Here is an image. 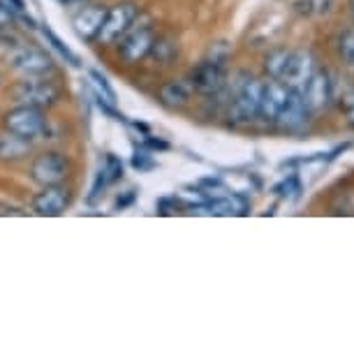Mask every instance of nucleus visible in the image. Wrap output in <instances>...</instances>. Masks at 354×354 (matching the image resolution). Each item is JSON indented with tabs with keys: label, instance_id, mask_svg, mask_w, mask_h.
I'll list each match as a JSON object with an SVG mask.
<instances>
[{
	"label": "nucleus",
	"instance_id": "obj_1",
	"mask_svg": "<svg viewBox=\"0 0 354 354\" xmlns=\"http://www.w3.org/2000/svg\"><path fill=\"white\" fill-rule=\"evenodd\" d=\"M262 88L264 84H259L257 79H245L239 88L236 97L230 106V121L236 125L252 123L259 116V102H262Z\"/></svg>",
	"mask_w": 354,
	"mask_h": 354
},
{
	"label": "nucleus",
	"instance_id": "obj_2",
	"mask_svg": "<svg viewBox=\"0 0 354 354\" xmlns=\"http://www.w3.org/2000/svg\"><path fill=\"white\" fill-rule=\"evenodd\" d=\"M3 125H5V130L12 132V135L24 137L30 142V139L39 137L46 130V118H44L42 109L21 104V106H17V109H12L10 113H5Z\"/></svg>",
	"mask_w": 354,
	"mask_h": 354
},
{
	"label": "nucleus",
	"instance_id": "obj_3",
	"mask_svg": "<svg viewBox=\"0 0 354 354\" xmlns=\"http://www.w3.org/2000/svg\"><path fill=\"white\" fill-rule=\"evenodd\" d=\"M15 100L19 104L46 109V106H53L61 100V91H58V86L53 82L28 77L26 82H19L15 86Z\"/></svg>",
	"mask_w": 354,
	"mask_h": 354
},
{
	"label": "nucleus",
	"instance_id": "obj_4",
	"mask_svg": "<svg viewBox=\"0 0 354 354\" xmlns=\"http://www.w3.org/2000/svg\"><path fill=\"white\" fill-rule=\"evenodd\" d=\"M8 61L12 65V70H17L19 75L24 77H44L46 72L53 70L51 58L46 56L42 49L30 44H17L15 49L10 51Z\"/></svg>",
	"mask_w": 354,
	"mask_h": 354
},
{
	"label": "nucleus",
	"instance_id": "obj_5",
	"mask_svg": "<svg viewBox=\"0 0 354 354\" xmlns=\"http://www.w3.org/2000/svg\"><path fill=\"white\" fill-rule=\"evenodd\" d=\"M135 17H137V8L132 3H121V5H116V8L106 10L102 28H100V32H97L100 42L113 44L116 39H121L125 32L130 30Z\"/></svg>",
	"mask_w": 354,
	"mask_h": 354
},
{
	"label": "nucleus",
	"instance_id": "obj_6",
	"mask_svg": "<svg viewBox=\"0 0 354 354\" xmlns=\"http://www.w3.org/2000/svg\"><path fill=\"white\" fill-rule=\"evenodd\" d=\"M65 176H68V160L61 153H42L30 165V178L42 188L44 185H58Z\"/></svg>",
	"mask_w": 354,
	"mask_h": 354
},
{
	"label": "nucleus",
	"instance_id": "obj_7",
	"mask_svg": "<svg viewBox=\"0 0 354 354\" xmlns=\"http://www.w3.org/2000/svg\"><path fill=\"white\" fill-rule=\"evenodd\" d=\"M313 72H315V61H313L310 53L290 51L287 53L285 70L278 82H283L285 86H290V88H304L306 82L313 77Z\"/></svg>",
	"mask_w": 354,
	"mask_h": 354
},
{
	"label": "nucleus",
	"instance_id": "obj_8",
	"mask_svg": "<svg viewBox=\"0 0 354 354\" xmlns=\"http://www.w3.org/2000/svg\"><path fill=\"white\" fill-rule=\"evenodd\" d=\"M306 116H308V106L304 102V95L299 88H290L287 91V97H285V104L283 109H280L276 123L280 128L285 130H297L301 128L306 123Z\"/></svg>",
	"mask_w": 354,
	"mask_h": 354
},
{
	"label": "nucleus",
	"instance_id": "obj_9",
	"mask_svg": "<svg viewBox=\"0 0 354 354\" xmlns=\"http://www.w3.org/2000/svg\"><path fill=\"white\" fill-rule=\"evenodd\" d=\"M223 84H225V72L216 61H206L190 72V88L204 93V95L218 93L223 88Z\"/></svg>",
	"mask_w": 354,
	"mask_h": 354
},
{
	"label": "nucleus",
	"instance_id": "obj_10",
	"mask_svg": "<svg viewBox=\"0 0 354 354\" xmlns=\"http://www.w3.org/2000/svg\"><path fill=\"white\" fill-rule=\"evenodd\" d=\"M70 202V192L63 185H44V190L32 199V209L39 216H61Z\"/></svg>",
	"mask_w": 354,
	"mask_h": 354
},
{
	"label": "nucleus",
	"instance_id": "obj_11",
	"mask_svg": "<svg viewBox=\"0 0 354 354\" xmlns=\"http://www.w3.org/2000/svg\"><path fill=\"white\" fill-rule=\"evenodd\" d=\"M153 42H156V35H153V28H149V26L132 30L121 42V56L128 63H139L142 58H146L151 53Z\"/></svg>",
	"mask_w": 354,
	"mask_h": 354
},
{
	"label": "nucleus",
	"instance_id": "obj_12",
	"mask_svg": "<svg viewBox=\"0 0 354 354\" xmlns=\"http://www.w3.org/2000/svg\"><path fill=\"white\" fill-rule=\"evenodd\" d=\"M304 102L308 111H319L329 104L331 100V82L326 72H313V77L304 86Z\"/></svg>",
	"mask_w": 354,
	"mask_h": 354
},
{
	"label": "nucleus",
	"instance_id": "obj_13",
	"mask_svg": "<svg viewBox=\"0 0 354 354\" xmlns=\"http://www.w3.org/2000/svg\"><path fill=\"white\" fill-rule=\"evenodd\" d=\"M287 86L283 82H271L262 88V102H259V116L264 118L266 123H276L280 109L285 104L287 97Z\"/></svg>",
	"mask_w": 354,
	"mask_h": 354
},
{
	"label": "nucleus",
	"instance_id": "obj_14",
	"mask_svg": "<svg viewBox=\"0 0 354 354\" xmlns=\"http://www.w3.org/2000/svg\"><path fill=\"white\" fill-rule=\"evenodd\" d=\"M104 15H106V8H102V5H91V8H84L75 17V28H77V32L82 37H86V39L97 37L100 28H102Z\"/></svg>",
	"mask_w": 354,
	"mask_h": 354
},
{
	"label": "nucleus",
	"instance_id": "obj_15",
	"mask_svg": "<svg viewBox=\"0 0 354 354\" xmlns=\"http://www.w3.org/2000/svg\"><path fill=\"white\" fill-rule=\"evenodd\" d=\"M188 100H190V86L183 82H169L160 88V102L165 106H171V109L185 106Z\"/></svg>",
	"mask_w": 354,
	"mask_h": 354
},
{
	"label": "nucleus",
	"instance_id": "obj_16",
	"mask_svg": "<svg viewBox=\"0 0 354 354\" xmlns=\"http://www.w3.org/2000/svg\"><path fill=\"white\" fill-rule=\"evenodd\" d=\"M30 142L24 137H17L8 132V135L0 137V160H19L24 156H28Z\"/></svg>",
	"mask_w": 354,
	"mask_h": 354
},
{
	"label": "nucleus",
	"instance_id": "obj_17",
	"mask_svg": "<svg viewBox=\"0 0 354 354\" xmlns=\"http://www.w3.org/2000/svg\"><path fill=\"white\" fill-rule=\"evenodd\" d=\"M206 213H211V216H241L245 213V202L241 197H223L206 204Z\"/></svg>",
	"mask_w": 354,
	"mask_h": 354
},
{
	"label": "nucleus",
	"instance_id": "obj_18",
	"mask_svg": "<svg viewBox=\"0 0 354 354\" xmlns=\"http://www.w3.org/2000/svg\"><path fill=\"white\" fill-rule=\"evenodd\" d=\"M287 53L290 51H273L269 58H266V63H264V68H266V72L276 79H280V75H283V70H285V63H287Z\"/></svg>",
	"mask_w": 354,
	"mask_h": 354
},
{
	"label": "nucleus",
	"instance_id": "obj_19",
	"mask_svg": "<svg viewBox=\"0 0 354 354\" xmlns=\"http://www.w3.org/2000/svg\"><path fill=\"white\" fill-rule=\"evenodd\" d=\"M338 49H340V56H343V61H345L347 65H352V68H354V28L343 32V37H340Z\"/></svg>",
	"mask_w": 354,
	"mask_h": 354
},
{
	"label": "nucleus",
	"instance_id": "obj_20",
	"mask_svg": "<svg viewBox=\"0 0 354 354\" xmlns=\"http://www.w3.org/2000/svg\"><path fill=\"white\" fill-rule=\"evenodd\" d=\"M44 32H46V37H49V39H51V42H53V46H56V49H58V51H61V53H63V56H68V58H70V61H72V65H77V58H75V53H72V51L68 49V46H63V44H61V39H58L56 35H53V32H51V30H44Z\"/></svg>",
	"mask_w": 354,
	"mask_h": 354
},
{
	"label": "nucleus",
	"instance_id": "obj_21",
	"mask_svg": "<svg viewBox=\"0 0 354 354\" xmlns=\"http://www.w3.org/2000/svg\"><path fill=\"white\" fill-rule=\"evenodd\" d=\"M12 26V12L10 8H5L3 3H0V28H10Z\"/></svg>",
	"mask_w": 354,
	"mask_h": 354
},
{
	"label": "nucleus",
	"instance_id": "obj_22",
	"mask_svg": "<svg viewBox=\"0 0 354 354\" xmlns=\"http://www.w3.org/2000/svg\"><path fill=\"white\" fill-rule=\"evenodd\" d=\"M350 5H352V12H354V0H352V3H350Z\"/></svg>",
	"mask_w": 354,
	"mask_h": 354
}]
</instances>
